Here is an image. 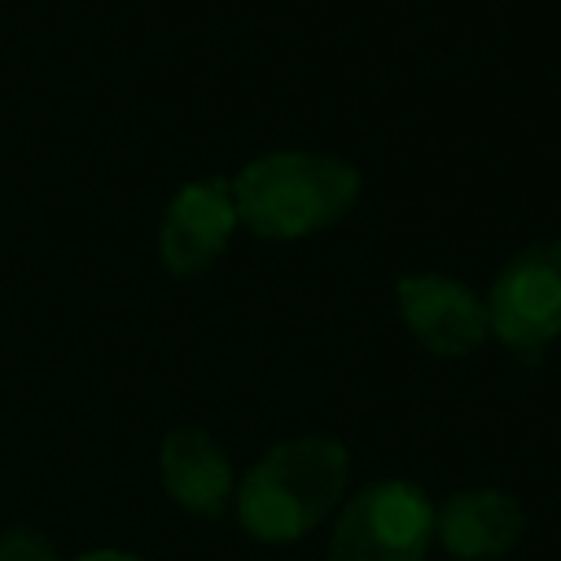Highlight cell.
<instances>
[{"label":"cell","mask_w":561,"mask_h":561,"mask_svg":"<svg viewBox=\"0 0 561 561\" xmlns=\"http://www.w3.org/2000/svg\"><path fill=\"white\" fill-rule=\"evenodd\" d=\"M359 197V171L333 153L276 149L232 180L237 224L267 241H298L342 219Z\"/></svg>","instance_id":"1"},{"label":"cell","mask_w":561,"mask_h":561,"mask_svg":"<svg viewBox=\"0 0 561 561\" xmlns=\"http://www.w3.org/2000/svg\"><path fill=\"white\" fill-rule=\"evenodd\" d=\"M351 473L337 438H285L267 447L237 486V517L263 543H289L333 513Z\"/></svg>","instance_id":"2"},{"label":"cell","mask_w":561,"mask_h":561,"mask_svg":"<svg viewBox=\"0 0 561 561\" xmlns=\"http://www.w3.org/2000/svg\"><path fill=\"white\" fill-rule=\"evenodd\" d=\"M434 543V504L416 482L386 478L364 486L333 522L324 561H425Z\"/></svg>","instance_id":"3"},{"label":"cell","mask_w":561,"mask_h":561,"mask_svg":"<svg viewBox=\"0 0 561 561\" xmlns=\"http://www.w3.org/2000/svg\"><path fill=\"white\" fill-rule=\"evenodd\" d=\"M491 333L513 351H543L561 337V237L513 254L486 294Z\"/></svg>","instance_id":"4"},{"label":"cell","mask_w":561,"mask_h":561,"mask_svg":"<svg viewBox=\"0 0 561 561\" xmlns=\"http://www.w3.org/2000/svg\"><path fill=\"white\" fill-rule=\"evenodd\" d=\"M394 307H399L403 324L412 329V337L425 351L447 355V359L478 351L491 333L486 302L451 276H434V272L399 276L394 280Z\"/></svg>","instance_id":"5"},{"label":"cell","mask_w":561,"mask_h":561,"mask_svg":"<svg viewBox=\"0 0 561 561\" xmlns=\"http://www.w3.org/2000/svg\"><path fill=\"white\" fill-rule=\"evenodd\" d=\"M232 228V180H193L167 202V215L158 224V259L171 276H202L224 254Z\"/></svg>","instance_id":"6"},{"label":"cell","mask_w":561,"mask_h":561,"mask_svg":"<svg viewBox=\"0 0 561 561\" xmlns=\"http://www.w3.org/2000/svg\"><path fill=\"white\" fill-rule=\"evenodd\" d=\"M158 469H162V486L167 495L197 513V517H215L228 504L232 491V460L228 451L197 425H180L162 438L158 451Z\"/></svg>","instance_id":"7"},{"label":"cell","mask_w":561,"mask_h":561,"mask_svg":"<svg viewBox=\"0 0 561 561\" xmlns=\"http://www.w3.org/2000/svg\"><path fill=\"white\" fill-rule=\"evenodd\" d=\"M526 530V513L504 491H460L443 508H434L438 543L460 561L504 557Z\"/></svg>","instance_id":"8"},{"label":"cell","mask_w":561,"mask_h":561,"mask_svg":"<svg viewBox=\"0 0 561 561\" xmlns=\"http://www.w3.org/2000/svg\"><path fill=\"white\" fill-rule=\"evenodd\" d=\"M0 561H57V548L35 526H9L0 535Z\"/></svg>","instance_id":"9"},{"label":"cell","mask_w":561,"mask_h":561,"mask_svg":"<svg viewBox=\"0 0 561 561\" xmlns=\"http://www.w3.org/2000/svg\"><path fill=\"white\" fill-rule=\"evenodd\" d=\"M75 561H140V557H127V552H114V548H96V552H83Z\"/></svg>","instance_id":"10"}]
</instances>
